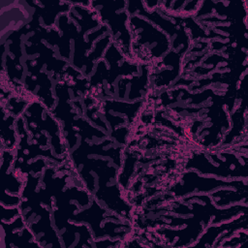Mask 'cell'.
Returning a JSON list of instances; mask_svg holds the SVG:
<instances>
[{
    "instance_id": "8",
    "label": "cell",
    "mask_w": 248,
    "mask_h": 248,
    "mask_svg": "<svg viewBox=\"0 0 248 248\" xmlns=\"http://www.w3.org/2000/svg\"><path fill=\"white\" fill-rule=\"evenodd\" d=\"M1 113L3 118V124L1 128V141H2V149L13 150L16 147V130H15V122H16V117L14 115H8L5 112V108H1Z\"/></svg>"
},
{
    "instance_id": "6",
    "label": "cell",
    "mask_w": 248,
    "mask_h": 248,
    "mask_svg": "<svg viewBox=\"0 0 248 248\" xmlns=\"http://www.w3.org/2000/svg\"><path fill=\"white\" fill-rule=\"evenodd\" d=\"M15 162V156L11 150L2 149L1 155V170L3 175V186L6 193L19 195L23 186V182L15 175V170H10L12 164Z\"/></svg>"
},
{
    "instance_id": "4",
    "label": "cell",
    "mask_w": 248,
    "mask_h": 248,
    "mask_svg": "<svg viewBox=\"0 0 248 248\" xmlns=\"http://www.w3.org/2000/svg\"><path fill=\"white\" fill-rule=\"evenodd\" d=\"M181 182L174 188L170 189L175 197H183L195 191L197 192H209L219 187H235L240 188L246 186L243 181H224L213 177H201L195 171L184 172L181 177Z\"/></svg>"
},
{
    "instance_id": "13",
    "label": "cell",
    "mask_w": 248,
    "mask_h": 248,
    "mask_svg": "<svg viewBox=\"0 0 248 248\" xmlns=\"http://www.w3.org/2000/svg\"><path fill=\"white\" fill-rule=\"evenodd\" d=\"M21 202V197L19 195H13L10 193L4 192L1 197L0 203L5 206H18Z\"/></svg>"
},
{
    "instance_id": "14",
    "label": "cell",
    "mask_w": 248,
    "mask_h": 248,
    "mask_svg": "<svg viewBox=\"0 0 248 248\" xmlns=\"http://www.w3.org/2000/svg\"><path fill=\"white\" fill-rule=\"evenodd\" d=\"M120 240H115V242H112L111 240L109 239H105V240H95V246L96 247H108V246H114L116 245V242H118Z\"/></svg>"
},
{
    "instance_id": "11",
    "label": "cell",
    "mask_w": 248,
    "mask_h": 248,
    "mask_svg": "<svg viewBox=\"0 0 248 248\" xmlns=\"http://www.w3.org/2000/svg\"><path fill=\"white\" fill-rule=\"evenodd\" d=\"M111 36L110 34H107L105 38L99 40L96 44H95V48L94 50L88 54V56L86 57V62H85V69L86 71L84 72L85 76H88L91 72V70L93 69V62L97 59H99L104 51V49L106 48V46L108 44H109L111 42Z\"/></svg>"
},
{
    "instance_id": "1",
    "label": "cell",
    "mask_w": 248,
    "mask_h": 248,
    "mask_svg": "<svg viewBox=\"0 0 248 248\" xmlns=\"http://www.w3.org/2000/svg\"><path fill=\"white\" fill-rule=\"evenodd\" d=\"M22 117L25 119V126L30 138L43 148L47 146L48 139L42 131L47 132L50 138V145L57 156H62L65 152V147L61 140L62 132L59 124L51 116L48 110L39 103L34 102L22 112Z\"/></svg>"
},
{
    "instance_id": "3",
    "label": "cell",
    "mask_w": 248,
    "mask_h": 248,
    "mask_svg": "<svg viewBox=\"0 0 248 248\" xmlns=\"http://www.w3.org/2000/svg\"><path fill=\"white\" fill-rule=\"evenodd\" d=\"M130 25L136 26L142 31L131 27L132 45L139 46L142 45L144 47H149V58L159 59L166 52L170 51V39L165 33L160 31L148 20L143 19L138 15H133L130 17Z\"/></svg>"
},
{
    "instance_id": "5",
    "label": "cell",
    "mask_w": 248,
    "mask_h": 248,
    "mask_svg": "<svg viewBox=\"0 0 248 248\" xmlns=\"http://www.w3.org/2000/svg\"><path fill=\"white\" fill-rule=\"evenodd\" d=\"M24 83L27 89L31 92H33L35 87L38 86L39 90L37 91L36 95L46 105L49 111L54 108L55 100L51 90L52 83L46 73L41 71L36 75H31V77L28 75L24 78Z\"/></svg>"
},
{
    "instance_id": "2",
    "label": "cell",
    "mask_w": 248,
    "mask_h": 248,
    "mask_svg": "<svg viewBox=\"0 0 248 248\" xmlns=\"http://www.w3.org/2000/svg\"><path fill=\"white\" fill-rule=\"evenodd\" d=\"M98 11L102 22H106L107 26H109L110 36L115 44L122 52L127 56L132 58V35L127 26V20L129 14L126 10H123L119 14H116L117 10H121L126 7L125 1H113V2H91Z\"/></svg>"
},
{
    "instance_id": "12",
    "label": "cell",
    "mask_w": 248,
    "mask_h": 248,
    "mask_svg": "<svg viewBox=\"0 0 248 248\" xmlns=\"http://www.w3.org/2000/svg\"><path fill=\"white\" fill-rule=\"evenodd\" d=\"M1 207V220L5 222H9L12 219H14L16 216L22 215V212L17 206H14L13 208H8V206H5L4 204L0 203Z\"/></svg>"
},
{
    "instance_id": "9",
    "label": "cell",
    "mask_w": 248,
    "mask_h": 248,
    "mask_svg": "<svg viewBox=\"0 0 248 248\" xmlns=\"http://www.w3.org/2000/svg\"><path fill=\"white\" fill-rule=\"evenodd\" d=\"M210 198L214 200V203L217 206L228 205L231 202H236L244 199L247 201V191L237 188V190H217L210 195Z\"/></svg>"
},
{
    "instance_id": "7",
    "label": "cell",
    "mask_w": 248,
    "mask_h": 248,
    "mask_svg": "<svg viewBox=\"0 0 248 248\" xmlns=\"http://www.w3.org/2000/svg\"><path fill=\"white\" fill-rule=\"evenodd\" d=\"M246 218L247 217H244L243 220H240V218H238L236 220H233L231 223L222 224L217 227L215 225L210 226L209 228H207L205 232L201 236L199 241L196 244H194V246H200V245L206 246V247L213 246L217 237H219L221 234H223L225 232V231L228 232L227 237H229L232 233H233L236 230L240 229L241 227H243L244 229H247Z\"/></svg>"
},
{
    "instance_id": "10",
    "label": "cell",
    "mask_w": 248,
    "mask_h": 248,
    "mask_svg": "<svg viewBox=\"0 0 248 248\" xmlns=\"http://www.w3.org/2000/svg\"><path fill=\"white\" fill-rule=\"evenodd\" d=\"M108 30V26H107L106 24H102L101 27H100L98 30H96V31H94V32L88 34V36H87V41H86V42H88V44H89V46H90V48H91V46H92L93 41H95L99 36L105 34ZM78 35V33L77 25H76V26L73 28V30H72V38H74V40H75V38H76ZM83 42H84V41H83ZM84 56H85V54H84V55H81V56H75V55H74V57H73V64H74L77 68H78L79 70H81V69L83 68V66H85V58H84Z\"/></svg>"
}]
</instances>
